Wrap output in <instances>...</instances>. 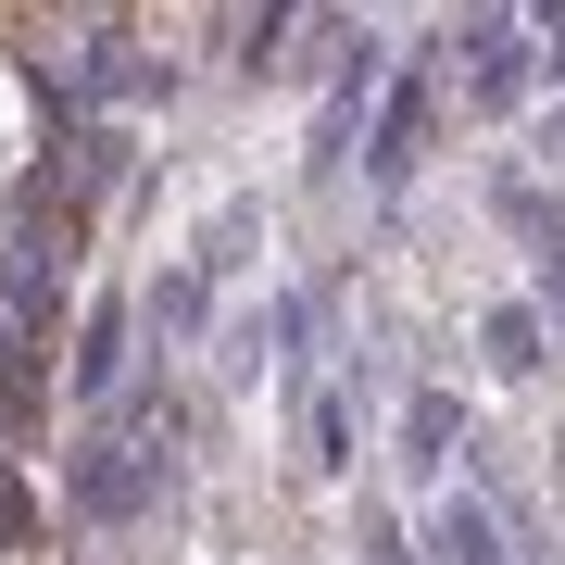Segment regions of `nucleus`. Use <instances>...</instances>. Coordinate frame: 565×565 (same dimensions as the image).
<instances>
[{
    "label": "nucleus",
    "instance_id": "obj_1",
    "mask_svg": "<svg viewBox=\"0 0 565 565\" xmlns=\"http://www.w3.org/2000/svg\"><path fill=\"white\" fill-rule=\"evenodd\" d=\"M139 503H151V465H126V452L76 465V515H139Z\"/></svg>",
    "mask_w": 565,
    "mask_h": 565
},
{
    "label": "nucleus",
    "instance_id": "obj_4",
    "mask_svg": "<svg viewBox=\"0 0 565 565\" xmlns=\"http://www.w3.org/2000/svg\"><path fill=\"white\" fill-rule=\"evenodd\" d=\"M13 527H25V515H13V478H0V541H13Z\"/></svg>",
    "mask_w": 565,
    "mask_h": 565
},
{
    "label": "nucleus",
    "instance_id": "obj_2",
    "mask_svg": "<svg viewBox=\"0 0 565 565\" xmlns=\"http://www.w3.org/2000/svg\"><path fill=\"white\" fill-rule=\"evenodd\" d=\"M126 364V315H88V352H76V390H114Z\"/></svg>",
    "mask_w": 565,
    "mask_h": 565
},
{
    "label": "nucleus",
    "instance_id": "obj_3",
    "mask_svg": "<svg viewBox=\"0 0 565 565\" xmlns=\"http://www.w3.org/2000/svg\"><path fill=\"white\" fill-rule=\"evenodd\" d=\"M440 553H452V565H503V541H490V515H465V503L440 515Z\"/></svg>",
    "mask_w": 565,
    "mask_h": 565
}]
</instances>
